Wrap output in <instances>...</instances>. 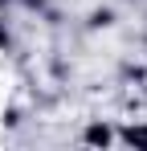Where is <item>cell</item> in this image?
<instances>
[{
	"label": "cell",
	"mask_w": 147,
	"mask_h": 151,
	"mask_svg": "<svg viewBox=\"0 0 147 151\" xmlns=\"http://www.w3.org/2000/svg\"><path fill=\"white\" fill-rule=\"evenodd\" d=\"M82 143H86V147H110V143H115V127L110 123H102V119H94V123H86V131H82Z\"/></svg>",
	"instance_id": "obj_1"
},
{
	"label": "cell",
	"mask_w": 147,
	"mask_h": 151,
	"mask_svg": "<svg viewBox=\"0 0 147 151\" xmlns=\"http://www.w3.org/2000/svg\"><path fill=\"white\" fill-rule=\"evenodd\" d=\"M115 139H119L122 147H135V151H147V123H131V127H122L119 135H115Z\"/></svg>",
	"instance_id": "obj_2"
},
{
	"label": "cell",
	"mask_w": 147,
	"mask_h": 151,
	"mask_svg": "<svg viewBox=\"0 0 147 151\" xmlns=\"http://www.w3.org/2000/svg\"><path fill=\"white\" fill-rule=\"evenodd\" d=\"M90 25L94 29H110L115 25V12H110V8H94V12H90Z\"/></svg>",
	"instance_id": "obj_3"
},
{
	"label": "cell",
	"mask_w": 147,
	"mask_h": 151,
	"mask_svg": "<svg viewBox=\"0 0 147 151\" xmlns=\"http://www.w3.org/2000/svg\"><path fill=\"white\" fill-rule=\"evenodd\" d=\"M4 4H8V0H0V8H4Z\"/></svg>",
	"instance_id": "obj_4"
},
{
	"label": "cell",
	"mask_w": 147,
	"mask_h": 151,
	"mask_svg": "<svg viewBox=\"0 0 147 151\" xmlns=\"http://www.w3.org/2000/svg\"><path fill=\"white\" fill-rule=\"evenodd\" d=\"M143 45H147V37H143Z\"/></svg>",
	"instance_id": "obj_5"
}]
</instances>
